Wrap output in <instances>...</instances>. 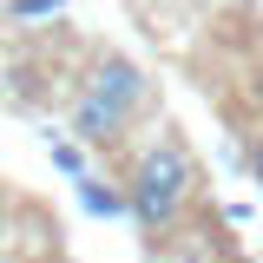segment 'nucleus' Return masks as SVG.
<instances>
[{"mask_svg":"<svg viewBox=\"0 0 263 263\" xmlns=\"http://www.w3.org/2000/svg\"><path fill=\"white\" fill-rule=\"evenodd\" d=\"M125 197H132V224L145 230L152 243L158 237H178V230L197 217L204 204V171H197V152L184 145V132L164 125L158 138H145L125 164Z\"/></svg>","mask_w":263,"mask_h":263,"instance_id":"f257e3e1","label":"nucleus"},{"mask_svg":"<svg viewBox=\"0 0 263 263\" xmlns=\"http://www.w3.org/2000/svg\"><path fill=\"white\" fill-rule=\"evenodd\" d=\"M66 0H7V20H53Z\"/></svg>","mask_w":263,"mask_h":263,"instance_id":"423d86ee","label":"nucleus"},{"mask_svg":"<svg viewBox=\"0 0 263 263\" xmlns=\"http://www.w3.org/2000/svg\"><path fill=\"white\" fill-rule=\"evenodd\" d=\"M243 164H250V178H257V191H263V125L250 132V145H243Z\"/></svg>","mask_w":263,"mask_h":263,"instance_id":"6e6552de","label":"nucleus"},{"mask_svg":"<svg viewBox=\"0 0 263 263\" xmlns=\"http://www.w3.org/2000/svg\"><path fill=\"white\" fill-rule=\"evenodd\" d=\"M79 204L92 217H132V197H125V178H79Z\"/></svg>","mask_w":263,"mask_h":263,"instance_id":"20e7f679","label":"nucleus"},{"mask_svg":"<svg viewBox=\"0 0 263 263\" xmlns=\"http://www.w3.org/2000/svg\"><path fill=\"white\" fill-rule=\"evenodd\" d=\"M20 211H27L20 197H7V191H0V263H7V250H13V237H20V230H13V217H20Z\"/></svg>","mask_w":263,"mask_h":263,"instance_id":"0eeeda50","label":"nucleus"},{"mask_svg":"<svg viewBox=\"0 0 263 263\" xmlns=\"http://www.w3.org/2000/svg\"><path fill=\"white\" fill-rule=\"evenodd\" d=\"M46 158H53V171H66L72 184H79V178H92V171H86V145H79V138H53V132H46Z\"/></svg>","mask_w":263,"mask_h":263,"instance_id":"39448f33","label":"nucleus"},{"mask_svg":"<svg viewBox=\"0 0 263 263\" xmlns=\"http://www.w3.org/2000/svg\"><path fill=\"white\" fill-rule=\"evenodd\" d=\"M132 125H138V119H132V112H119L112 99H99L92 86H79V92H72L66 132H72V138H79L86 152H119V145L132 138Z\"/></svg>","mask_w":263,"mask_h":263,"instance_id":"7ed1b4c3","label":"nucleus"},{"mask_svg":"<svg viewBox=\"0 0 263 263\" xmlns=\"http://www.w3.org/2000/svg\"><path fill=\"white\" fill-rule=\"evenodd\" d=\"M79 86H92L99 99H112L119 112H132V119H145L152 105H158V86H152V72L138 60H125V53H112V46H99L92 66H86V79Z\"/></svg>","mask_w":263,"mask_h":263,"instance_id":"f03ea898","label":"nucleus"},{"mask_svg":"<svg viewBox=\"0 0 263 263\" xmlns=\"http://www.w3.org/2000/svg\"><path fill=\"white\" fill-rule=\"evenodd\" d=\"M164 263H243V257H230V250H191V257H164Z\"/></svg>","mask_w":263,"mask_h":263,"instance_id":"1a4fd4ad","label":"nucleus"}]
</instances>
